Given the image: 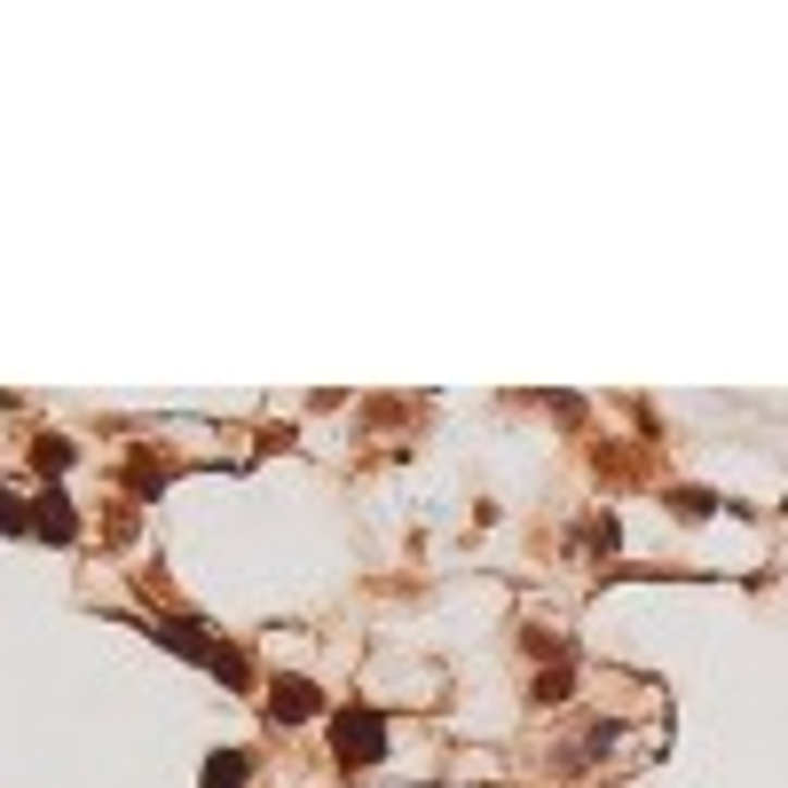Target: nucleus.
Returning a JSON list of instances; mask_svg holds the SVG:
<instances>
[{
    "mask_svg": "<svg viewBox=\"0 0 788 788\" xmlns=\"http://www.w3.org/2000/svg\"><path fill=\"white\" fill-rule=\"evenodd\" d=\"M332 749H340V765H347V773L379 765V758H386V717H379V710H364V702L340 710V717H332Z\"/></svg>",
    "mask_w": 788,
    "mask_h": 788,
    "instance_id": "f257e3e1",
    "label": "nucleus"
},
{
    "mask_svg": "<svg viewBox=\"0 0 788 788\" xmlns=\"http://www.w3.org/2000/svg\"><path fill=\"white\" fill-rule=\"evenodd\" d=\"M32 537H48V544H72L79 537V513H72L63 489H40V497H32Z\"/></svg>",
    "mask_w": 788,
    "mask_h": 788,
    "instance_id": "f03ea898",
    "label": "nucleus"
},
{
    "mask_svg": "<svg viewBox=\"0 0 788 788\" xmlns=\"http://www.w3.org/2000/svg\"><path fill=\"white\" fill-rule=\"evenodd\" d=\"M316 710H323V694H316L308 678H276V686H269V717H276V726H308Z\"/></svg>",
    "mask_w": 788,
    "mask_h": 788,
    "instance_id": "7ed1b4c3",
    "label": "nucleus"
},
{
    "mask_svg": "<svg viewBox=\"0 0 788 788\" xmlns=\"http://www.w3.org/2000/svg\"><path fill=\"white\" fill-rule=\"evenodd\" d=\"M245 780H253V749H213L197 773V788H245Z\"/></svg>",
    "mask_w": 788,
    "mask_h": 788,
    "instance_id": "20e7f679",
    "label": "nucleus"
},
{
    "mask_svg": "<svg viewBox=\"0 0 788 788\" xmlns=\"http://www.w3.org/2000/svg\"><path fill=\"white\" fill-rule=\"evenodd\" d=\"M0 537H32V497L0 489Z\"/></svg>",
    "mask_w": 788,
    "mask_h": 788,
    "instance_id": "39448f33",
    "label": "nucleus"
},
{
    "mask_svg": "<svg viewBox=\"0 0 788 788\" xmlns=\"http://www.w3.org/2000/svg\"><path fill=\"white\" fill-rule=\"evenodd\" d=\"M568 686H576V678H568V663H561V670H544V678H537V702H568Z\"/></svg>",
    "mask_w": 788,
    "mask_h": 788,
    "instance_id": "423d86ee",
    "label": "nucleus"
},
{
    "mask_svg": "<svg viewBox=\"0 0 788 788\" xmlns=\"http://www.w3.org/2000/svg\"><path fill=\"white\" fill-rule=\"evenodd\" d=\"M40 466L63 473V466H72V442H63V434H40Z\"/></svg>",
    "mask_w": 788,
    "mask_h": 788,
    "instance_id": "0eeeda50",
    "label": "nucleus"
},
{
    "mask_svg": "<svg viewBox=\"0 0 788 788\" xmlns=\"http://www.w3.org/2000/svg\"><path fill=\"white\" fill-rule=\"evenodd\" d=\"M670 505H678V513H686V520H702V513H710V505H717V497H702V489H678V497H670Z\"/></svg>",
    "mask_w": 788,
    "mask_h": 788,
    "instance_id": "6e6552de",
    "label": "nucleus"
}]
</instances>
